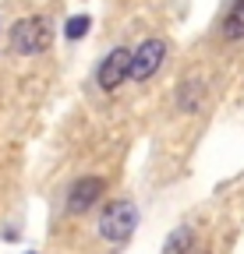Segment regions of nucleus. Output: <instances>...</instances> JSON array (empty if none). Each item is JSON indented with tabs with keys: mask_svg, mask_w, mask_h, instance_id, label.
<instances>
[{
	"mask_svg": "<svg viewBox=\"0 0 244 254\" xmlns=\"http://www.w3.org/2000/svg\"><path fill=\"white\" fill-rule=\"evenodd\" d=\"M50 43H53V21L43 14L21 18L11 25V50L21 57H36V53L50 50Z\"/></svg>",
	"mask_w": 244,
	"mask_h": 254,
	"instance_id": "nucleus-1",
	"label": "nucleus"
},
{
	"mask_svg": "<svg viewBox=\"0 0 244 254\" xmlns=\"http://www.w3.org/2000/svg\"><path fill=\"white\" fill-rule=\"evenodd\" d=\"M135 226H138V208L131 201H124V198L106 205V212L99 215V237L106 244H124L135 233Z\"/></svg>",
	"mask_w": 244,
	"mask_h": 254,
	"instance_id": "nucleus-2",
	"label": "nucleus"
},
{
	"mask_svg": "<svg viewBox=\"0 0 244 254\" xmlns=\"http://www.w3.org/2000/svg\"><path fill=\"white\" fill-rule=\"evenodd\" d=\"M128 71H131V50L128 46H117L106 53V60L99 64V71H96V85L103 92H117L120 85L128 81Z\"/></svg>",
	"mask_w": 244,
	"mask_h": 254,
	"instance_id": "nucleus-3",
	"label": "nucleus"
},
{
	"mask_svg": "<svg viewBox=\"0 0 244 254\" xmlns=\"http://www.w3.org/2000/svg\"><path fill=\"white\" fill-rule=\"evenodd\" d=\"M163 60H166V43H163V39H145V43L131 53V71H128V78L149 81L152 74L160 71Z\"/></svg>",
	"mask_w": 244,
	"mask_h": 254,
	"instance_id": "nucleus-4",
	"label": "nucleus"
},
{
	"mask_svg": "<svg viewBox=\"0 0 244 254\" xmlns=\"http://www.w3.org/2000/svg\"><path fill=\"white\" fill-rule=\"evenodd\" d=\"M103 194H106V180L103 177H78L71 184V190H68V212L81 215V212L92 208Z\"/></svg>",
	"mask_w": 244,
	"mask_h": 254,
	"instance_id": "nucleus-5",
	"label": "nucleus"
},
{
	"mask_svg": "<svg viewBox=\"0 0 244 254\" xmlns=\"http://www.w3.org/2000/svg\"><path fill=\"white\" fill-rule=\"evenodd\" d=\"M223 39L227 43H241L244 39V0H234L230 11L223 14Z\"/></svg>",
	"mask_w": 244,
	"mask_h": 254,
	"instance_id": "nucleus-6",
	"label": "nucleus"
},
{
	"mask_svg": "<svg viewBox=\"0 0 244 254\" xmlns=\"http://www.w3.org/2000/svg\"><path fill=\"white\" fill-rule=\"evenodd\" d=\"M191 251H195V230L191 226L173 230L166 237V244H163V254H191Z\"/></svg>",
	"mask_w": 244,
	"mask_h": 254,
	"instance_id": "nucleus-7",
	"label": "nucleus"
},
{
	"mask_svg": "<svg viewBox=\"0 0 244 254\" xmlns=\"http://www.w3.org/2000/svg\"><path fill=\"white\" fill-rule=\"evenodd\" d=\"M202 103V85L198 81H180V92H177V110L180 113H195Z\"/></svg>",
	"mask_w": 244,
	"mask_h": 254,
	"instance_id": "nucleus-8",
	"label": "nucleus"
},
{
	"mask_svg": "<svg viewBox=\"0 0 244 254\" xmlns=\"http://www.w3.org/2000/svg\"><path fill=\"white\" fill-rule=\"evenodd\" d=\"M88 25H92V18H88V14H78V18H71V21H68L64 36H68V39H81L85 32H88Z\"/></svg>",
	"mask_w": 244,
	"mask_h": 254,
	"instance_id": "nucleus-9",
	"label": "nucleus"
},
{
	"mask_svg": "<svg viewBox=\"0 0 244 254\" xmlns=\"http://www.w3.org/2000/svg\"><path fill=\"white\" fill-rule=\"evenodd\" d=\"M191 254H209V251H191Z\"/></svg>",
	"mask_w": 244,
	"mask_h": 254,
	"instance_id": "nucleus-10",
	"label": "nucleus"
},
{
	"mask_svg": "<svg viewBox=\"0 0 244 254\" xmlns=\"http://www.w3.org/2000/svg\"><path fill=\"white\" fill-rule=\"evenodd\" d=\"M28 254H36V251H28Z\"/></svg>",
	"mask_w": 244,
	"mask_h": 254,
	"instance_id": "nucleus-11",
	"label": "nucleus"
}]
</instances>
